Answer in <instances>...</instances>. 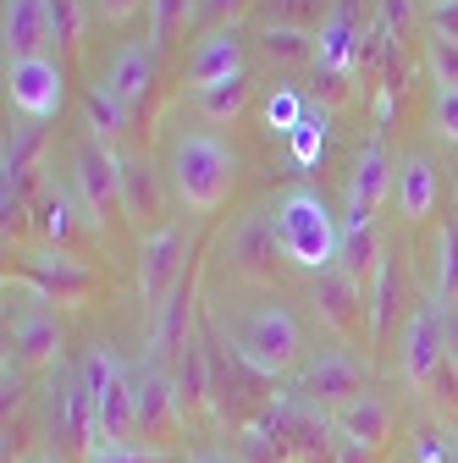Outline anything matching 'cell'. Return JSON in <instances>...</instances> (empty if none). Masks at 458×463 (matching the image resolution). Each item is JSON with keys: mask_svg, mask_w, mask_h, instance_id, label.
I'll return each instance as SVG.
<instances>
[{"mask_svg": "<svg viewBox=\"0 0 458 463\" xmlns=\"http://www.w3.org/2000/svg\"><path fill=\"white\" fill-rule=\"evenodd\" d=\"M420 28L425 33H442V39H458V0H425Z\"/></svg>", "mask_w": 458, "mask_h": 463, "instance_id": "cell-31", "label": "cell"}, {"mask_svg": "<svg viewBox=\"0 0 458 463\" xmlns=\"http://www.w3.org/2000/svg\"><path fill=\"white\" fill-rule=\"evenodd\" d=\"M6 281L33 287L50 304H78V298L94 293V270L83 260H72L67 249H23L17 265H6Z\"/></svg>", "mask_w": 458, "mask_h": 463, "instance_id": "cell-10", "label": "cell"}, {"mask_svg": "<svg viewBox=\"0 0 458 463\" xmlns=\"http://www.w3.org/2000/svg\"><path fill=\"white\" fill-rule=\"evenodd\" d=\"M442 364H447V309L431 298V304L404 315V331H397V375H404L409 392H425Z\"/></svg>", "mask_w": 458, "mask_h": 463, "instance_id": "cell-7", "label": "cell"}, {"mask_svg": "<svg viewBox=\"0 0 458 463\" xmlns=\"http://www.w3.org/2000/svg\"><path fill=\"white\" fill-rule=\"evenodd\" d=\"M299 392L310 402H331V409H342L348 397H359L370 386H365V364H359L354 347H320L315 359L299 364Z\"/></svg>", "mask_w": 458, "mask_h": 463, "instance_id": "cell-12", "label": "cell"}, {"mask_svg": "<svg viewBox=\"0 0 458 463\" xmlns=\"http://www.w3.org/2000/svg\"><path fill=\"white\" fill-rule=\"evenodd\" d=\"M453 199H458V188H453Z\"/></svg>", "mask_w": 458, "mask_h": 463, "instance_id": "cell-36", "label": "cell"}, {"mask_svg": "<svg viewBox=\"0 0 458 463\" xmlns=\"http://www.w3.org/2000/svg\"><path fill=\"white\" fill-rule=\"evenodd\" d=\"M62 99H67V72L62 61L44 50V55H28V61H6V105L23 116V122L44 128L62 116Z\"/></svg>", "mask_w": 458, "mask_h": 463, "instance_id": "cell-9", "label": "cell"}, {"mask_svg": "<svg viewBox=\"0 0 458 463\" xmlns=\"http://www.w3.org/2000/svg\"><path fill=\"white\" fill-rule=\"evenodd\" d=\"M265 215H271L276 254L288 260L293 270H310V276L337 270V254H342V215L326 204L320 188H310V183L276 188V199L265 204Z\"/></svg>", "mask_w": 458, "mask_h": 463, "instance_id": "cell-2", "label": "cell"}, {"mask_svg": "<svg viewBox=\"0 0 458 463\" xmlns=\"http://www.w3.org/2000/svg\"><path fill=\"white\" fill-rule=\"evenodd\" d=\"M288 144H293V160H299V165H310V160L326 149V116H320V122H315V116H304V122L288 133Z\"/></svg>", "mask_w": 458, "mask_h": 463, "instance_id": "cell-29", "label": "cell"}, {"mask_svg": "<svg viewBox=\"0 0 458 463\" xmlns=\"http://www.w3.org/2000/svg\"><path fill=\"white\" fill-rule=\"evenodd\" d=\"M67 177H72V199H78V210L89 215V226H94V232H100L110 215L128 204V165H122V155H117V149H110L105 138H94V133L72 144Z\"/></svg>", "mask_w": 458, "mask_h": 463, "instance_id": "cell-5", "label": "cell"}, {"mask_svg": "<svg viewBox=\"0 0 458 463\" xmlns=\"http://www.w3.org/2000/svg\"><path fill=\"white\" fill-rule=\"evenodd\" d=\"M420 61H425V72H431L436 89H458V39L425 33L420 39Z\"/></svg>", "mask_w": 458, "mask_h": 463, "instance_id": "cell-25", "label": "cell"}, {"mask_svg": "<svg viewBox=\"0 0 458 463\" xmlns=\"http://www.w3.org/2000/svg\"><path fill=\"white\" fill-rule=\"evenodd\" d=\"M78 386L89 397V452L94 447H122L138 430L133 414V370L110 354V347H89L78 364Z\"/></svg>", "mask_w": 458, "mask_h": 463, "instance_id": "cell-4", "label": "cell"}, {"mask_svg": "<svg viewBox=\"0 0 458 463\" xmlns=\"http://www.w3.org/2000/svg\"><path fill=\"white\" fill-rule=\"evenodd\" d=\"M0 44H6V61L44 55V44H50V0H6V6H0Z\"/></svg>", "mask_w": 458, "mask_h": 463, "instance_id": "cell-17", "label": "cell"}, {"mask_svg": "<svg viewBox=\"0 0 458 463\" xmlns=\"http://www.w3.org/2000/svg\"><path fill=\"white\" fill-rule=\"evenodd\" d=\"M381 6H386V28L392 33L404 28V23H415V0H381Z\"/></svg>", "mask_w": 458, "mask_h": 463, "instance_id": "cell-34", "label": "cell"}, {"mask_svg": "<svg viewBox=\"0 0 458 463\" xmlns=\"http://www.w3.org/2000/svg\"><path fill=\"white\" fill-rule=\"evenodd\" d=\"M83 0H50V44H78L83 39Z\"/></svg>", "mask_w": 458, "mask_h": 463, "instance_id": "cell-28", "label": "cell"}, {"mask_svg": "<svg viewBox=\"0 0 458 463\" xmlns=\"http://www.w3.org/2000/svg\"><path fill=\"white\" fill-rule=\"evenodd\" d=\"M254 12V0H194L188 12V33H210V28H238Z\"/></svg>", "mask_w": 458, "mask_h": 463, "instance_id": "cell-23", "label": "cell"}, {"mask_svg": "<svg viewBox=\"0 0 458 463\" xmlns=\"http://www.w3.org/2000/svg\"><path fill=\"white\" fill-rule=\"evenodd\" d=\"M425 128H431V138H436V144L458 149V89H431Z\"/></svg>", "mask_w": 458, "mask_h": 463, "instance_id": "cell-27", "label": "cell"}, {"mask_svg": "<svg viewBox=\"0 0 458 463\" xmlns=\"http://www.w3.org/2000/svg\"><path fill=\"white\" fill-rule=\"evenodd\" d=\"M89 12H94L100 23H110V28H122V23H133L138 12H149V0H89Z\"/></svg>", "mask_w": 458, "mask_h": 463, "instance_id": "cell-32", "label": "cell"}, {"mask_svg": "<svg viewBox=\"0 0 458 463\" xmlns=\"http://www.w3.org/2000/svg\"><path fill=\"white\" fill-rule=\"evenodd\" d=\"M254 50L265 55L271 67H315L320 61V33H310V28H288V23H260V39H254Z\"/></svg>", "mask_w": 458, "mask_h": 463, "instance_id": "cell-20", "label": "cell"}, {"mask_svg": "<svg viewBox=\"0 0 458 463\" xmlns=\"http://www.w3.org/2000/svg\"><path fill=\"white\" fill-rule=\"evenodd\" d=\"M243 61H249V39H243V28H210V33H194L188 61H183V83H188V89H205V83H221V78H238Z\"/></svg>", "mask_w": 458, "mask_h": 463, "instance_id": "cell-13", "label": "cell"}, {"mask_svg": "<svg viewBox=\"0 0 458 463\" xmlns=\"http://www.w3.org/2000/svg\"><path fill=\"white\" fill-rule=\"evenodd\" d=\"M265 122H271V133H281V138H288V133L304 122V110H299V94H293V89L271 94V105H265Z\"/></svg>", "mask_w": 458, "mask_h": 463, "instance_id": "cell-30", "label": "cell"}, {"mask_svg": "<svg viewBox=\"0 0 458 463\" xmlns=\"http://www.w3.org/2000/svg\"><path fill=\"white\" fill-rule=\"evenodd\" d=\"M315 309L337 326V331H354V326H370L365 320V287L354 276H342V270H326L320 287H315Z\"/></svg>", "mask_w": 458, "mask_h": 463, "instance_id": "cell-21", "label": "cell"}, {"mask_svg": "<svg viewBox=\"0 0 458 463\" xmlns=\"http://www.w3.org/2000/svg\"><path fill=\"white\" fill-rule=\"evenodd\" d=\"M215 331H221V347L233 354L243 370L265 375V381H281V375H299L304 364V326L293 315L288 298H249L238 309H221L215 315Z\"/></svg>", "mask_w": 458, "mask_h": 463, "instance_id": "cell-1", "label": "cell"}, {"mask_svg": "<svg viewBox=\"0 0 458 463\" xmlns=\"http://www.w3.org/2000/svg\"><path fill=\"white\" fill-rule=\"evenodd\" d=\"M89 463H166V458H160V452H144V447H133V441H122V447H94Z\"/></svg>", "mask_w": 458, "mask_h": 463, "instance_id": "cell-33", "label": "cell"}, {"mask_svg": "<svg viewBox=\"0 0 458 463\" xmlns=\"http://www.w3.org/2000/svg\"><path fill=\"white\" fill-rule=\"evenodd\" d=\"M188 463H226V458H221V452H194Z\"/></svg>", "mask_w": 458, "mask_h": 463, "instance_id": "cell-35", "label": "cell"}, {"mask_svg": "<svg viewBox=\"0 0 458 463\" xmlns=\"http://www.w3.org/2000/svg\"><path fill=\"white\" fill-rule=\"evenodd\" d=\"M6 354H17L28 370H55L62 359V320L50 298H39L23 281H6Z\"/></svg>", "mask_w": 458, "mask_h": 463, "instance_id": "cell-6", "label": "cell"}, {"mask_svg": "<svg viewBox=\"0 0 458 463\" xmlns=\"http://www.w3.org/2000/svg\"><path fill=\"white\" fill-rule=\"evenodd\" d=\"M238 149L215 128H188L166 144V183L188 215H215L238 188Z\"/></svg>", "mask_w": 458, "mask_h": 463, "instance_id": "cell-3", "label": "cell"}, {"mask_svg": "<svg viewBox=\"0 0 458 463\" xmlns=\"http://www.w3.org/2000/svg\"><path fill=\"white\" fill-rule=\"evenodd\" d=\"M133 414H138V430L144 436H155V430H166V425L183 420V386L160 370V359H144L133 370Z\"/></svg>", "mask_w": 458, "mask_h": 463, "instance_id": "cell-16", "label": "cell"}, {"mask_svg": "<svg viewBox=\"0 0 458 463\" xmlns=\"http://www.w3.org/2000/svg\"><path fill=\"white\" fill-rule=\"evenodd\" d=\"M249 99H254L249 72L221 78V83H205V89H188V110L199 116L205 128H226V122H238V116L249 110Z\"/></svg>", "mask_w": 458, "mask_h": 463, "instance_id": "cell-19", "label": "cell"}, {"mask_svg": "<svg viewBox=\"0 0 458 463\" xmlns=\"http://www.w3.org/2000/svg\"><path fill=\"white\" fill-rule=\"evenodd\" d=\"M155 83H160V50L155 44H122L117 55H110L105 78H100V89L117 99L128 116L144 110V99L155 94Z\"/></svg>", "mask_w": 458, "mask_h": 463, "instance_id": "cell-14", "label": "cell"}, {"mask_svg": "<svg viewBox=\"0 0 458 463\" xmlns=\"http://www.w3.org/2000/svg\"><path fill=\"white\" fill-rule=\"evenodd\" d=\"M83 110H89V128H94V138H105V144H117V138H122V133L133 128V116H128V110H122L117 99H110V94H105L100 83H94V89L83 94Z\"/></svg>", "mask_w": 458, "mask_h": 463, "instance_id": "cell-22", "label": "cell"}, {"mask_svg": "<svg viewBox=\"0 0 458 463\" xmlns=\"http://www.w3.org/2000/svg\"><path fill=\"white\" fill-rule=\"evenodd\" d=\"M436 199H442V177H436L431 149H404V155H397V177H392V210H397V221H409V226L431 221Z\"/></svg>", "mask_w": 458, "mask_h": 463, "instance_id": "cell-15", "label": "cell"}, {"mask_svg": "<svg viewBox=\"0 0 458 463\" xmlns=\"http://www.w3.org/2000/svg\"><path fill=\"white\" fill-rule=\"evenodd\" d=\"M188 12H194V0H149V39L155 50H166L177 33H188Z\"/></svg>", "mask_w": 458, "mask_h": 463, "instance_id": "cell-24", "label": "cell"}, {"mask_svg": "<svg viewBox=\"0 0 458 463\" xmlns=\"http://www.w3.org/2000/svg\"><path fill=\"white\" fill-rule=\"evenodd\" d=\"M331 430L348 447H381L392 436V402L381 392H359L342 409H331Z\"/></svg>", "mask_w": 458, "mask_h": 463, "instance_id": "cell-18", "label": "cell"}, {"mask_svg": "<svg viewBox=\"0 0 458 463\" xmlns=\"http://www.w3.org/2000/svg\"><path fill=\"white\" fill-rule=\"evenodd\" d=\"M392 177H397V155L386 138H365L348 171V199H342V226H376L381 204H392Z\"/></svg>", "mask_w": 458, "mask_h": 463, "instance_id": "cell-11", "label": "cell"}, {"mask_svg": "<svg viewBox=\"0 0 458 463\" xmlns=\"http://www.w3.org/2000/svg\"><path fill=\"white\" fill-rule=\"evenodd\" d=\"M188 270V226L183 221H160L138 238V298L160 309L171 293L183 287Z\"/></svg>", "mask_w": 458, "mask_h": 463, "instance_id": "cell-8", "label": "cell"}, {"mask_svg": "<svg viewBox=\"0 0 458 463\" xmlns=\"http://www.w3.org/2000/svg\"><path fill=\"white\" fill-rule=\"evenodd\" d=\"M436 304L442 309L458 304V226H442L436 238Z\"/></svg>", "mask_w": 458, "mask_h": 463, "instance_id": "cell-26", "label": "cell"}]
</instances>
